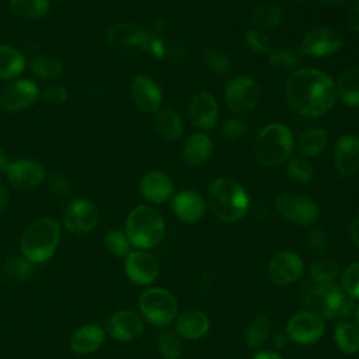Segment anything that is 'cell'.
<instances>
[{
    "label": "cell",
    "mask_w": 359,
    "mask_h": 359,
    "mask_svg": "<svg viewBox=\"0 0 359 359\" xmlns=\"http://www.w3.org/2000/svg\"><path fill=\"white\" fill-rule=\"evenodd\" d=\"M285 98L289 107L299 115L309 118L323 116L335 105V83L318 69H299L286 81Z\"/></svg>",
    "instance_id": "6da1fadb"
},
{
    "label": "cell",
    "mask_w": 359,
    "mask_h": 359,
    "mask_svg": "<svg viewBox=\"0 0 359 359\" xmlns=\"http://www.w3.org/2000/svg\"><path fill=\"white\" fill-rule=\"evenodd\" d=\"M60 240V224L53 217H42L31 223L21 236L20 250L29 262L43 264L49 261Z\"/></svg>",
    "instance_id": "7a4b0ae2"
},
{
    "label": "cell",
    "mask_w": 359,
    "mask_h": 359,
    "mask_svg": "<svg viewBox=\"0 0 359 359\" xmlns=\"http://www.w3.org/2000/svg\"><path fill=\"white\" fill-rule=\"evenodd\" d=\"M208 203L219 220L231 223L245 216L250 208V198L237 181L217 178L209 187Z\"/></svg>",
    "instance_id": "3957f363"
},
{
    "label": "cell",
    "mask_w": 359,
    "mask_h": 359,
    "mask_svg": "<svg viewBox=\"0 0 359 359\" xmlns=\"http://www.w3.org/2000/svg\"><path fill=\"white\" fill-rule=\"evenodd\" d=\"M125 233L137 250H149L156 247L164 237L165 222L161 213L149 205L133 208L125 223Z\"/></svg>",
    "instance_id": "277c9868"
},
{
    "label": "cell",
    "mask_w": 359,
    "mask_h": 359,
    "mask_svg": "<svg viewBox=\"0 0 359 359\" xmlns=\"http://www.w3.org/2000/svg\"><path fill=\"white\" fill-rule=\"evenodd\" d=\"M294 146L290 129L283 123H269L255 137L254 156L264 167H275L289 158Z\"/></svg>",
    "instance_id": "5b68a950"
},
{
    "label": "cell",
    "mask_w": 359,
    "mask_h": 359,
    "mask_svg": "<svg viewBox=\"0 0 359 359\" xmlns=\"http://www.w3.org/2000/svg\"><path fill=\"white\" fill-rule=\"evenodd\" d=\"M142 316L156 327H167L178 316L175 296L164 287H149L139 297Z\"/></svg>",
    "instance_id": "8992f818"
},
{
    "label": "cell",
    "mask_w": 359,
    "mask_h": 359,
    "mask_svg": "<svg viewBox=\"0 0 359 359\" xmlns=\"http://www.w3.org/2000/svg\"><path fill=\"white\" fill-rule=\"evenodd\" d=\"M107 42L118 53L137 56L149 49L150 34L136 24L116 22L109 27Z\"/></svg>",
    "instance_id": "52a82bcc"
},
{
    "label": "cell",
    "mask_w": 359,
    "mask_h": 359,
    "mask_svg": "<svg viewBox=\"0 0 359 359\" xmlns=\"http://www.w3.org/2000/svg\"><path fill=\"white\" fill-rule=\"evenodd\" d=\"M275 208L282 217L299 226H311L320 217L317 202L304 195L282 194L276 198Z\"/></svg>",
    "instance_id": "ba28073f"
},
{
    "label": "cell",
    "mask_w": 359,
    "mask_h": 359,
    "mask_svg": "<svg viewBox=\"0 0 359 359\" xmlns=\"http://www.w3.org/2000/svg\"><path fill=\"white\" fill-rule=\"evenodd\" d=\"M345 297L346 293L341 286L334 283L317 285L306 296V310L318 314L324 320H332L339 316Z\"/></svg>",
    "instance_id": "9c48e42d"
},
{
    "label": "cell",
    "mask_w": 359,
    "mask_h": 359,
    "mask_svg": "<svg viewBox=\"0 0 359 359\" xmlns=\"http://www.w3.org/2000/svg\"><path fill=\"white\" fill-rule=\"evenodd\" d=\"M324 332V318L309 310L293 314L286 324V337L297 345L316 344L323 338Z\"/></svg>",
    "instance_id": "30bf717a"
},
{
    "label": "cell",
    "mask_w": 359,
    "mask_h": 359,
    "mask_svg": "<svg viewBox=\"0 0 359 359\" xmlns=\"http://www.w3.org/2000/svg\"><path fill=\"white\" fill-rule=\"evenodd\" d=\"M100 220V210L97 205L88 199L72 201L63 216L65 227L73 234H87L93 231Z\"/></svg>",
    "instance_id": "8fae6325"
},
{
    "label": "cell",
    "mask_w": 359,
    "mask_h": 359,
    "mask_svg": "<svg viewBox=\"0 0 359 359\" xmlns=\"http://www.w3.org/2000/svg\"><path fill=\"white\" fill-rule=\"evenodd\" d=\"M224 97L230 111L234 114H244L257 105L259 88L251 77L237 76L227 83Z\"/></svg>",
    "instance_id": "7c38bea8"
},
{
    "label": "cell",
    "mask_w": 359,
    "mask_h": 359,
    "mask_svg": "<svg viewBox=\"0 0 359 359\" xmlns=\"http://www.w3.org/2000/svg\"><path fill=\"white\" fill-rule=\"evenodd\" d=\"M304 272L302 257L293 251H280L275 254L268 264V279L278 286L294 283Z\"/></svg>",
    "instance_id": "4fadbf2b"
},
{
    "label": "cell",
    "mask_w": 359,
    "mask_h": 359,
    "mask_svg": "<svg viewBox=\"0 0 359 359\" xmlns=\"http://www.w3.org/2000/svg\"><path fill=\"white\" fill-rule=\"evenodd\" d=\"M126 276L136 285L146 286L153 283L160 273V264L149 250L130 251L125 258Z\"/></svg>",
    "instance_id": "5bb4252c"
},
{
    "label": "cell",
    "mask_w": 359,
    "mask_h": 359,
    "mask_svg": "<svg viewBox=\"0 0 359 359\" xmlns=\"http://www.w3.org/2000/svg\"><path fill=\"white\" fill-rule=\"evenodd\" d=\"M342 43V36L337 31L328 27H317L304 34L300 52L313 57H325L337 53Z\"/></svg>",
    "instance_id": "9a60e30c"
},
{
    "label": "cell",
    "mask_w": 359,
    "mask_h": 359,
    "mask_svg": "<svg viewBox=\"0 0 359 359\" xmlns=\"http://www.w3.org/2000/svg\"><path fill=\"white\" fill-rule=\"evenodd\" d=\"M41 95L39 87L29 79L7 84L0 93V105L6 111H21L34 105Z\"/></svg>",
    "instance_id": "2e32d148"
},
{
    "label": "cell",
    "mask_w": 359,
    "mask_h": 359,
    "mask_svg": "<svg viewBox=\"0 0 359 359\" xmlns=\"http://www.w3.org/2000/svg\"><path fill=\"white\" fill-rule=\"evenodd\" d=\"M7 181L18 189H32L39 187L46 178L45 167L31 158L14 160L6 168Z\"/></svg>",
    "instance_id": "e0dca14e"
},
{
    "label": "cell",
    "mask_w": 359,
    "mask_h": 359,
    "mask_svg": "<svg viewBox=\"0 0 359 359\" xmlns=\"http://www.w3.org/2000/svg\"><path fill=\"white\" fill-rule=\"evenodd\" d=\"M107 332L119 342H130L137 339L143 330V318L133 310H118L109 316L105 324Z\"/></svg>",
    "instance_id": "ac0fdd59"
},
{
    "label": "cell",
    "mask_w": 359,
    "mask_h": 359,
    "mask_svg": "<svg viewBox=\"0 0 359 359\" xmlns=\"http://www.w3.org/2000/svg\"><path fill=\"white\" fill-rule=\"evenodd\" d=\"M130 97L135 105L144 112H157L163 101V93L158 84L144 74H139L132 80Z\"/></svg>",
    "instance_id": "d6986e66"
},
{
    "label": "cell",
    "mask_w": 359,
    "mask_h": 359,
    "mask_svg": "<svg viewBox=\"0 0 359 359\" xmlns=\"http://www.w3.org/2000/svg\"><path fill=\"white\" fill-rule=\"evenodd\" d=\"M334 163L342 177H352L359 170V136L344 135L337 140Z\"/></svg>",
    "instance_id": "ffe728a7"
},
{
    "label": "cell",
    "mask_w": 359,
    "mask_h": 359,
    "mask_svg": "<svg viewBox=\"0 0 359 359\" xmlns=\"http://www.w3.org/2000/svg\"><path fill=\"white\" fill-rule=\"evenodd\" d=\"M172 213L184 223L199 222L206 213L205 199L195 191H180L171 201Z\"/></svg>",
    "instance_id": "44dd1931"
},
{
    "label": "cell",
    "mask_w": 359,
    "mask_h": 359,
    "mask_svg": "<svg viewBox=\"0 0 359 359\" xmlns=\"http://www.w3.org/2000/svg\"><path fill=\"white\" fill-rule=\"evenodd\" d=\"M188 116L191 123L202 130L215 126L219 116V107L215 97L209 93H199L192 97L188 105Z\"/></svg>",
    "instance_id": "7402d4cb"
},
{
    "label": "cell",
    "mask_w": 359,
    "mask_h": 359,
    "mask_svg": "<svg viewBox=\"0 0 359 359\" xmlns=\"http://www.w3.org/2000/svg\"><path fill=\"white\" fill-rule=\"evenodd\" d=\"M142 196L151 203H163L172 196V180L163 171H149L139 182Z\"/></svg>",
    "instance_id": "603a6c76"
},
{
    "label": "cell",
    "mask_w": 359,
    "mask_h": 359,
    "mask_svg": "<svg viewBox=\"0 0 359 359\" xmlns=\"http://www.w3.org/2000/svg\"><path fill=\"white\" fill-rule=\"evenodd\" d=\"M210 328L209 317L196 309L182 311L175 318V334L180 338L196 341L208 334Z\"/></svg>",
    "instance_id": "cb8c5ba5"
},
{
    "label": "cell",
    "mask_w": 359,
    "mask_h": 359,
    "mask_svg": "<svg viewBox=\"0 0 359 359\" xmlns=\"http://www.w3.org/2000/svg\"><path fill=\"white\" fill-rule=\"evenodd\" d=\"M105 339V331L100 324L91 323L79 327L70 337V346L76 353L87 355L97 351Z\"/></svg>",
    "instance_id": "d4e9b609"
},
{
    "label": "cell",
    "mask_w": 359,
    "mask_h": 359,
    "mask_svg": "<svg viewBox=\"0 0 359 359\" xmlns=\"http://www.w3.org/2000/svg\"><path fill=\"white\" fill-rule=\"evenodd\" d=\"M212 153L213 143L210 137L201 132L192 133L182 147V158L192 167L203 165L210 158Z\"/></svg>",
    "instance_id": "484cf974"
},
{
    "label": "cell",
    "mask_w": 359,
    "mask_h": 359,
    "mask_svg": "<svg viewBox=\"0 0 359 359\" xmlns=\"http://www.w3.org/2000/svg\"><path fill=\"white\" fill-rule=\"evenodd\" d=\"M337 97L339 100L352 108H359V67H352L345 70L337 84Z\"/></svg>",
    "instance_id": "4316f807"
},
{
    "label": "cell",
    "mask_w": 359,
    "mask_h": 359,
    "mask_svg": "<svg viewBox=\"0 0 359 359\" xmlns=\"http://www.w3.org/2000/svg\"><path fill=\"white\" fill-rule=\"evenodd\" d=\"M24 69L25 57L22 52L11 45H0V79H15Z\"/></svg>",
    "instance_id": "83f0119b"
},
{
    "label": "cell",
    "mask_w": 359,
    "mask_h": 359,
    "mask_svg": "<svg viewBox=\"0 0 359 359\" xmlns=\"http://www.w3.org/2000/svg\"><path fill=\"white\" fill-rule=\"evenodd\" d=\"M154 129L160 137L168 142L177 140L182 135L181 116L171 109L157 111L154 116Z\"/></svg>",
    "instance_id": "f1b7e54d"
},
{
    "label": "cell",
    "mask_w": 359,
    "mask_h": 359,
    "mask_svg": "<svg viewBox=\"0 0 359 359\" xmlns=\"http://www.w3.org/2000/svg\"><path fill=\"white\" fill-rule=\"evenodd\" d=\"M328 143V135L324 129L314 128L303 132L296 143L297 151L303 157H311L320 154Z\"/></svg>",
    "instance_id": "f546056e"
},
{
    "label": "cell",
    "mask_w": 359,
    "mask_h": 359,
    "mask_svg": "<svg viewBox=\"0 0 359 359\" xmlns=\"http://www.w3.org/2000/svg\"><path fill=\"white\" fill-rule=\"evenodd\" d=\"M29 69L41 80L52 81L62 76L63 65L62 62L50 55H38L31 59Z\"/></svg>",
    "instance_id": "4dcf8cb0"
},
{
    "label": "cell",
    "mask_w": 359,
    "mask_h": 359,
    "mask_svg": "<svg viewBox=\"0 0 359 359\" xmlns=\"http://www.w3.org/2000/svg\"><path fill=\"white\" fill-rule=\"evenodd\" d=\"M334 339L344 353H356L359 351V327L352 323L341 321L334 328Z\"/></svg>",
    "instance_id": "1f68e13d"
},
{
    "label": "cell",
    "mask_w": 359,
    "mask_h": 359,
    "mask_svg": "<svg viewBox=\"0 0 359 359\" xmlns=\"http://www.w3.org/2000/svg\"><path fill=\"white\" fill-rule=\"evenodd\" d=\"M271 334V320L265 314H258L245 327L244 338L248 348L255 349L264 345Z\"/></svg>",
    "instance_id": "d6a6232c"
},
{
    "label": "cell",
    "mask_w": 359,
    "mask_h": 359,
    "mask_svg": "<svg viewBox=\"0 0 359 359\" xmlns=\"http://www.w3.org/2000/svg\"><path fill=\"white\" fill-rule=\"evenodd\" d=\"M10 10L24 20H39L45 17L50 8L49 0H10Z\"/></svg>",
    "instance_id": "836d02e7"
},
{
    "label": "cell",
    "mask_w": 359,
    "mask_h": 359,
    "mask_svg": "<svg viewBox=\"0 0 359 359\" xmlns=\"http://www.w3.org/2000/svg\"><path fill=\"white\" fill-rule=\"evenodd\" d=\"M149 49H151V52L157 57L171 59V60L180 59L185 52V48L182 46V43L178 39L161 38L160 35H150Z\"/></svg>",
    "instance_id": "e575fe53"
},
{
    "label": "cell",
    "mask_w": 359,
    "mask_h": 359,
    "mask_svg": "<svg viewBox=\"0 0 359 359\" xmlns=\"http://www.w3.org/2000/svg\"><path fill=\"white\" fill-rule=\"evenodd\" d=\"M282 8L278 4L268 3V4H261L258 6L252 13H251V22L262 29H271L282 21Z\"/></svg>",
    "instance_id": "d590c367"
},
{
    "label": "cell",
    "mask_w": 359,
    "mask_h": 359,
    "mask_svg": "<svg viewBox=\"0 0 359 359\" xmlns=\"http://www.w3.org/2000/svg\"><path fill=\"white\" fill-rule=\"evenodd\" d=\"M309 271L317 285H330L338 276V265L330 258H317L310 264Z\"/></svg>",
    "instance_id": "8d00e7d4"
},
{
    "label": "cell",
    "mask_w": 359,
    "mask_h": 359,
    "mask_svg": "<svg viewBox=\"0 0 359 359\" xmlns=\"http://www.w3.org/2000/svg\"><path fill=\"white\" fill-rule=\"evenodd\" d=\"M4 275L15 282H21L28 279L34 273V264L27 258L21 257H10L3 265Z\"/></svg>",
    "instance_id": "74e56055"
},
{
    "label": "cell",
    "mask_w": 359,
    "mask_h": 359,
    "mask_svg": "<svg viewBox=\"0 0 359 359\" xmlns=\"http://www.w3.org/2000/svg\"><path fill=\"white\" fill-rule=\"evenodd\" d=\"M158 353L164 359H178L182 355V341L175 332H161L157 338Z\"/></svg>",
    "instance_id": "f35d334b"
},
{
    "label": "cell",
    "mask_w": 359,
    "mask_h": 359,
    "mask_svg": "<svg viewBox=\"0 0 359 359\" xmlns=\"http://www.w3.org/2000/svg\"><path fill=\"white\" fill-rule=\"evenodd\" d=\"M104 244L108 252L116 257H126L130 252V247H132L126 233L122 230H109L105 234Z\"/></svg>",
    "instance_id": "ab89813d"
},
{
    "label": "cell",
    "mask_w": 359,
    "mask_h": 359,
    "mask_svg": "<svg viewBox=\"0 0 359 359\" xmlns=\"http://www.w3.org/2000/svg\"><path fill=\"white\" fill-rule=\"evenodd\" d=\"M299 62V55L289 48L275 49L269 53V65L280 72H290L296 67Z\"/></svg>",
    "instance_id": "60d3db41"
},
{
    "label": "cell",
    "mask_w": 359,
    "mask_h": 359,
    "mask_svg": "<svg viewBox=\"0 0 359 359\" xmlns=\"http://www.w3.org/2000/svg\"><path fill=\"white\" fill-rule=\"evenodd\" d=\"M287 172L296 182L306 184L313 180L314 170L311 164L303 157H292L287 161Z\"/></svg>",
    "instance_id": "b9f144b4"
},
{
    "label": "cell",
    "mask_w": 359,
    "mask_h": 359,
    "mask_svg": "<svg viewBox=\"0 0 359 359\" xmlns=\"http://www.w3.org/2000/svg\"><path fill=\"white\" fill-rule=\"evenodd\" d=\"M341 287L349 297L359 300V261L349 264L344 269Z\"/></svg>",
    "instance_id": "7bdbcfd3"
},
{
    "label": "cell",
    "mask_w": 359,
    "mask_h": 359,
    "mask_svg": "<svg viewBox=\"0 0 359 359\" xmlns=\"http://www.w3.org/2000/svg\"><path fill=\"white\" fill-rule=\"evenodd\" d=\"M203 60L206 66L213 73H217V74H226L231 67L230 57L223 50H219V49H213V48L208 49L203 55Z\"/></svg>",
    "instance_id": "ee69618b"
},
{
    "label": "cell",
    "mask_w": 359,
    "mask_h": 359,
    "mask_svg": "<svg viewBox=\"0 0 359 359\" xmlns=\"http://www.w3.org/2000/svg\"><path fill=\"white\" fill-rule=\"evenodd\" d=\"M245 43L251 50L259 55H269L271 53V41L269 38L259 29H250L245 34Z\"/></svg>",
    "instance_id": "f6af8a7d"
},
{
    "label": "cell",
    "mask_w": 359,
    "mask_h": 359,
    "mask_svg": "<svg viewBox=\"0 0 359 359\" xmlns=\"http://www.w3.org/2000/svg\"><path fill=\"white\" fill-rule=\"evenodd\" d=\"M307 245L310 251L316 255H324L328 248V237L325 231L320 227H313L307 233Z\"/></svg>",
    "instance_id": "bcb514c9"
},
{
    "label": "cell",
    "mask_w": 359,
    "mask_h": 359,
    "mask_svg": "<svg viewBox=\"0 0 359 359\" xmlns=\"http://www.w3.org/2000/svg\"><path fill=\"white\" fill-rule=\"evenodd\" d=\"M39 98L50 105H62L67 100V90L62 84H48L41 90Z\"/></svg>",
    "instance_id": "7dc6e473"
},
{
    "label": "cell",
    "mask_w": 359,
    "mask_h": 359,
    "mask_svg": "<svg viewBox=\"0 0 359 359\" xmlns=\"http://www.w3.org/2000/svg\"><path fill=\"white\" fill-rule=\"evenodd\" d=\"M48 185H49V189L52 191V194L59 198H66L72 192L69 180L62 172H57V171L52 172L48 177Z\"/></svg>",
    "instance_id": "c3c4849f"
},
{
    "label": "cell",
    "mask_w": 359,
    "mask_h": 359,
    "mask_svg": "<svg viewBox=\"0 0 359 359\" xmlns=\"http://www.w3.org/2000/svg\"><path fill=\"white\" fill-rule=\"evenodd\" d=\"M247 132V125L238 118H230L220 126V133L227 139H238Z\"/></svg>",
    "instance_id": "681fc988"
},
{
    "label": "cell",
    "mask_w": 359,
    "mask_h": 359,
    "mask_svg": "<svg viewBox=\"0 0 359 359\" xmlns=\"http://www.w3.org/2000/svg\"><path fill=\"white\" fill-rule=\"evenodd\" d=\"M348 25L351 29L359 32V0H353L348 10Z\"/></svg>",
    "instance_id": "f907efd6"
},
{
    "label": "cell",
    "mask_w": 359,
    "mask_h": 359,
    "mask_svg": "<svg viewBox=\"0 0 359 359\" xmlns=\"http://www.w3.org/2000/svg\"><path fill=\"white\" fill-rule=\"evenodd\" d=\"M349 236L356 247H359V213L349 223Z\"/></svg>",
    "instance_id": "816d5d0a"
},
{
    "label": "cell",
    "mask_w": 359,
    "mask_h": 359,
    "mask_svg": "<svg viewBox=\"0 0 359 359\" xmlns=\"http://www.w3.org/2000/svg\"><path fill=\"white\" fill-rule=\"evenodd\" d=\"M252 359H283V358L278 352H275V351L264 349V351L257 352Z\"/></svg>",
    "instance_id": "f5cc1de1"
},
{
    "label": "cell",
    "mask_w": 359,
    "mask_h": 359,
    "mask_svg": "<svg viewBox=\"0 0 359 359\" xmlns=\"http://www.w3.org/2000/svg\"><path fill=\"white\" fill-rule=\"evenodd\" d=\"M8 203H10V194H8V191L6 188L0 187V213L3 210H6Z\"/></svg>",
    "instance_id": "db71d44e"
},
{
    "label": "cell",
    "mask_w": 359,
    "mask_h": 359,
    "mask_svg": "<svg viewBox=\"0 0 359 359\" xmlns=\"http://www.w3.org/2000/svg\"><path fill=\"white\" fill-rule=\"evenodd\" d=\"M11 163V160L7 157V154L3 151V149L0 147V170L6 171V168L8 167V164Z\"/></svg>",
    "instance_id": "11a10c76"
},
{
    "label": "cell",
    "mask_w": 359,
    "mask_h": 359,
    "mask_svg": "<svg viewBox=\"0 0 359 359\" xmlns=\"http://www.w3.org/2000/svg\"><path fill=\"white\" fill-rule=\"evenodd\" d=\"M317 1H320L323 6H325V7H338V6H341L345 0H317Z\"/></svg>",
    "instance_id": "9f6ffc18"
},
{
    "label": "cell",
    "mask_w": 359,
    "mask_h": 359,
    "mask_svg": "<svg viewBox=\"0 0 359 359\" xmlns=\"http://www.w3.org/2000/svg\"><path fill=\"white\" fill-rule=\"evenodd\" d=\"M355 324L359 327V304L356 306V309H355Z\"/></svg>",
    "instance_id": "6f0895ef"
},
{
    "label": "cell",
    "mask_w": 359,
    "mask_h": 359,
    "mask_svg": "<svg viewBox=\"0 0 359 359\" xmlns=\"http://www.w3.org/2000/svg\"><path fill=\"white\" fill-rule=\"evenodd\" d=\"M59 3H69V1H72V0H57Z\"/></svg>",
    "instance_id": "680465c9"
}]
</instances>
